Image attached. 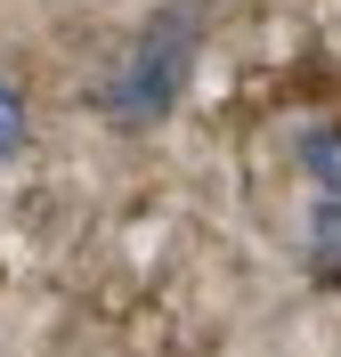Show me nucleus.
Returning a JSON list of instances; mask_svg holds the SVG:
<instances>
[{
    "mask_svg": "<svg viewBox=\"0 0 341 357\" xmlns=\"http://www.w3.org/2000/svg\"><path fill=\"white\" fill-rule=\"evenodd\" d=\"M187 73H195V8H155L146 33L130 41V57L106 73L98 89V114L122 122V130H155L162 114L179 106Z\"/></svg>",
    "mask_w": 341,
    "mask_h": 357,
    "instance_id": "nucleus-1",
    "label": "nucleus"
},
{
    "mask_svg": "<svg viewBox=\"0 0 341 357\" xmlns=\"http://www.w3.org/2000/svg\"><path fill=\"white\" fill-rule=\"evenodd\" d=\"M17 146H24V98L0 82V155H17Z\"/></svg>",
    "mask_w": 341,
    "mask_h": 357,
    "instance_id": "nucleus-4",
    "label": "nucleus"
},
{
    "mask_svg": "<svg viewBox=\"0 0 341 357\" xmlns=\"http://www.w3.org/2000/svg\"><path fill=\"white\" fill-rule=\"evenodd\" d=\"M301 252H309V276H341V203L333 195L309 211V244Z\"/></svg>",
    "mask_w": 341,
    "mask_h": 357,
    "instance_id": "nucleus-2",
    "label": "nucleus"
},
{
    "mask_svg": "<svg viewBox=\"0 0 341 357\" xmlns=\"http://www.w3.org/2000/svg\"><path fill=\"white\" fill-rule=\"evenodd\" d=\"M301 162H309V178L341 203V130H333V122H317V130L301 138Z\"/></svg>",
    "mask_w": 341,
    "mask_h": 357,
    "instance_id": "nucleus-3",
    "label": "nucleus"
}]
</instances>
